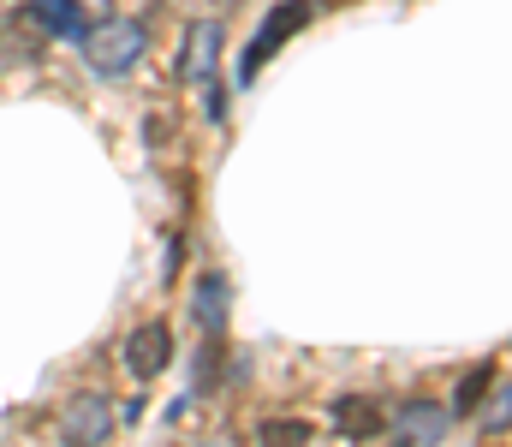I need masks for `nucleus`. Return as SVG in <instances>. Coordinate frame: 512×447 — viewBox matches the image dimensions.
<instances>
[{"label":"nucleus","instance_id":"obj_1","mask_svg":"<svg viewBox=\"0 0 512 447\" xmlns=\"http://www.w3.org/2000/svg\"><path fill=\"white\" fill-rule=\"evenodd\" d=\"M143 48H149V30L137 18H102V24L84 30V60L102 78H126L131 66L143 60Z\"/></svg>","mask_w":512,"mask_h":447},{"label":"nucleus","instance_id":"obj_2","mask_svg":"<svg viewBox=\"0 0 512 447\" xmlns=\"http://www.w3.org/2000/svg\"><path fill=\"white\" fill-rule=\"evenodd\" d=\"M48 42H54V18H48L42 0H24V6L6 12V24H0V48H6V60L30 66V60L48 54Z\"/></svg>","mask_w":512,"mask_h":447},{"label":"nucleus","instance_id":"obj_3","mask_svg":"<svg viewBox=\"0 0 512 447\" xmlns=\"http://www.w3.org/2000/svg\"><path fill=\"white\" fill-rule=\"evenodd\" d=\"M304 18H310V6H304V0H280V6L268 12L262 36H256L251 48H245V60H239V78H245V84H251L256 72H262V60H268V54H274V48H280L292 30H304Z\"/></svg>","mask_w":512,"mask_h":447},{"label":"nucleus","instance_id":"obj_4","mask_svg":"<svg viewBox=\"0 0 512 447\" xmlns=\"http://www.w3.org/2000/svg\"><path fill=\"white\" fill-rule=\"evenodd\" d=\"M60 430H66V442H78V447L108 442V430H114V406H108V394H72V406L60 412Z\"/></svg>","mask_w":512,"mask_h":447},{"label":"nucleus","instance_id":"obj_5","mask_svg":"<svg viewBox=\"0 0 512 447\" xmlns=\"http://www.w3.org/2000/svg\"><path fill=\"white\" fill-rule=\"evenodd\" d=\"M126 364H131V376H143V382H155V376L173 364V334H167V322H143V328L131 334Z\"/></svg>","mask_w":512,"mask_h":447},{"label":"nucleus","instance_id":"obj_6","mask_svg":"<svg viewBox=\"0 0 512 447\" xmlns=\"http://www.w3.org/2000/svg\"><path fill=\"white\" fill-rule=\"evenodd\" d=\"M447 418H453V412H447V406H441V400H405V406H399V412H393V424H399V436H405V442H441V436H447Z\"/></svg>","mask_w":512,"mask_h":447},{"label":"nucleus","instance_id":"obj_7","mask_svg":"<svg viewBox=\"0 0 512 447\" xmlns=\"http://www.w3.org/2000/svg\"><path fill=\"white\" fill-rule=\"evenodd\" d=\"M215 54H221V18H197L191 36H185L179 72H185V78H209V72H215Z\"/></svg>","mask_w":512,"mask_h":447},{"label":"nucleus","instance_id":"obj_8","mask_svg":"<svg viewBox=\"0 0 512 447\" xmlns=\"http://www.w3.org/2000/svg\"><path fill=\"white\" fill-rule=\"evenodd\" d=\"M334 424H340L352 442H370V436L387 430V412L376 400H364V394H346V400H334Z\"/></svg>","mask_w":512,"mask_h":447},{"label":"nucleus","instance_id":"obj_9","mask_svg":"<svg viewBox=\"0 0 512 447\" xmlns=\"http://www.w3.org/2000/svg\"><path fill=\"white\" fill-rule=\"evenodd\" d=\"M191 310H197V328H203V334H221V328H227V281L209 275V281L197 287V304H191Z\"/></svg>","mask_w":512,"mask_h":447},{"label":"nucleus","instance_id":"obj_10","mask_svg":"<svg viewBox=\"0 0 512 447\" xmlns=\"http://www.w3.org/2000/svg\"><path fill=\"white\" fill-rule=\"evenodd\" d=\"M489 382H495V364L465 370V382H459V394H453V412H477V406H483V394H489Z\"/></svg>","mask_w":512,"mask_h":447},{"label":"nucleus","instance_id":"obj_11","mask_svg":"<svg viewBox=\"0 0 512 447\" xmlns=\"http://www.w3.org/2000/svg\"><path fill=\"white\" fill-rule=\"evenodd\" d=\"M102 18H114V0H66V36H84Z\"/></svg>","mask_w":512,"mask_h":447},{"label":"nucleus","instance_id":"obj_12","mask_svg":"<svg viewBox=\"0 0 512 447\" xmlns=\"http://www.w3.org/2000/svg\"><path fill=\"white\" fill-rule=\"evenodd\" d=\"M256 436H262V442H310V424H304V418H268Z\"/></svg>","mask_w":512,"mask_h":447}]
</instances>
